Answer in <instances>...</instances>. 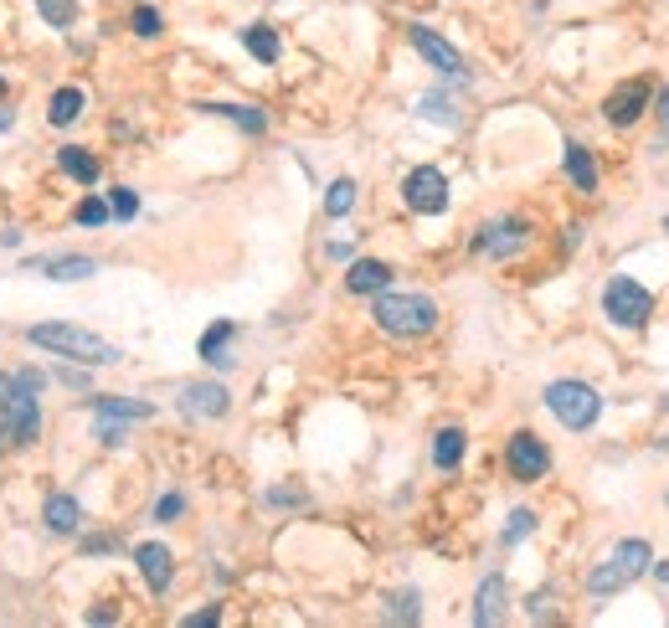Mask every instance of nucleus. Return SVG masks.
<instances>
[{
	"label": "nucleus",
	"instance_id": "nucleus-7",
	"mask_svg": "<svg viewBox=\"0 0 669 628\" xmlns=\"http://www.w3.org/2000/svg\"><path fill=\"white\" fill-rule=\"evenodd\" d=\"M402 201H407L417 216H443L449 212V176L433 171V165H417V171H407V180H402Z\"/></svg>",
	"mask_w": 669,
	"mask_h": 628
},
{
	"label": "nucleus",
	"instance_id": "nucleus-11",
	"mask_svg": "<svg viewBox=\"0 0 669 628\" xmlns=\"http://www.w3.org/2000/svg\"><path fill=\"white\" fill-rule=\"evenodd\" d=\"M526 242H531V227L515 222V216H505V222H494V227H484V233L474 237V248L490 258H510V253H520Z\"/></svg>",
	"mask_w": 669,
	"mask_h": 628
},
{
	"label": "nucleus",
	"instance_id": "nucleus-3",
	"mask_svg": "<svg viewBox=\"0 0 669 628\" xmlns=\"http://www.w3.org/2000/svg\"><path fill=\"white\" fill-rule=\"evenodd\" d=\"M376 325L387 335H402V340H413V335H428L438 325V304L428 294H392V289H381L376 294Z\"/></svg>",
	"mask_w": 669,
	"mask_h": 628
},
{
	"label": "nucleus",
	"instance_id": "nucleus-5",
	"mask_svg": "<svg viewBox=\"0 0 669 628\" xmlns=\"http://www.w3.org/2000/svg\"><path fill=\"white\" fill-rule=\"evenodd\" d=\"M546 407H552V417L561 428L588 432L592 423L603 417V397L592 392L588 381H552V387H546Z\"/></svg>",
	"mask_w": 669,
	"mask_h": 628
},
{
	"label": "nucleus",
	"instance_id": "nucleus-16",
	"mask_svg": "<svg viewBox=\"0 0 669 628\" xmlns=\"http://www.w3.org/2000/svg\"><path fill=\"white\" fill-rule=\"evenodd\" d=\"M505 618V577H484L479 582V598H474V624H500Z\"/></svg>",
	"mask_w": 669,
	"mask_h": 628
},
{
	"label": "nucleus",
	"instance_id": "nucleus-18",
	"mask_svg": "<svg viewBox=\"0 0 669 628\" xmlns=\"http://www.w3.org/2000/svg\"><path fill=\"white\" fill-rule=\"evenodd\" d=\"M37 268H47V278H58V284H78V278H93L99 274V263L83 253H67V258H41Z\"/></svg>",
	"mask_w": 669,
	"mask_h": 628
},
{
	"label": "nucleus",
	"instance_id": "nucleus-28",
	"mask_svg": "<svg viewBox=\"0 0 669 628\" xmlns=\"http://www.w3.org/2000/svg\"><path fill=\"white\" fill-rule=\"evenodd\" d=\"M531 530H535V515H531V511H515V515H510V526H505V547H520V541H526Z\"/></svg>",
	"mask_w": 669,
	"mask_h": 628
},
{
	"label": "nucleus",
	"instance_id": "nucleus-30",
	"mask_svg": "<svg viewBox=\"0 0 669 628\" xmlns=\"http://www.w3.org/2000/svg\"><path fill=\"white\" fill-rule=\"evenodd\" d=\"M135 32L139 37H160V32H165V21H160L155 5H139L135 11Z\"/></svg>",
	"mask_w": 669,
	"mask_h": 628
},
{
	"label": "nucleus",
	"instance_id": "nucleus-6",
	"mask_svg": "<svg viewBox=\"0 0 669 628\" xmlns=\"http://www.w3.org/2000/svg\"><path fill=\"white\" fill-rule=\"evenodd\" d=\"M603 310H608L613 325H623V330H639L644 319L654 314V294L639 284V278H608V289H603Z\"/></svg>",
	"mask_w": 669,
	"mask_h": 628
},
{
	"label": "nucleus",
	"instance_id": "nucleus-35",
	"mask_svg": "<svg viewBox=\"0 0 669 628\" xmlns=\"http://www.w3.org/2000/svg\"><path fill=\"white\" fill-rule=\"evenodd\" d=\"M180 511H186V500H180V494H165V500L155 505V520H176Z\"/></svg>",
	"mask_w": 669,
	"mask_h": 628
},
{
	"label": "nucleus",
	"instance_id": "nucleus-40",
	"mask_svg": "<svg viewBox=\"0 0 669 628\" xmlns=\"http://www.w3.org/2000/svg\"><path fill=\"white\" fill-rule=\"evenodd\" d=\"M654 577H659V582H669V562H659V567H654Z\"/></svg>",
	"mask_w": 669,
	"mask_h": 628
},
{
	"label": "nucleus",
	"instance_id": "nucleus-42",
	"mask_svg": "<svg viewBox=\"0 0 669 628\" xmlns=\"http://www.w3.org/2000/svg\"><path fill=\"white\" fill-rule=\"evenodd\" d=\"M0 99H5V78H0Z\"/></svg>",
	"mask_w": 669,
	"mask_h": 628
},
{
	"label": "nucleus",
	"instance_id": "nucleus-20",
	"mask_svg": "<svg viewBox=\"0 0 669 628\" xmlns=\"http://www.w3.org/2000/svg\"><path fill=\"white\" fill-rule=\"evenodd\" d=\"M58 165L73 180H78V186H93V180H99V160L88 155L83 145H62V150H58Z\"/></svg>",
	"mask_w": 669,
	"mask_h": 628
},
{
	"label": "nucleus",
	"instance_id": "nucleus-12",
	"mask_svg": "<svg viewBox=\"0 0 669 628\" xmlns=\"http://www.w3.org/2000/svg\"><path fill=\"white\" fill-rule=\"evenodd\" d=\"M407 41H413L417 52H422V62H433L438 73H449V78H464V58H458V52H453V47L438 37V32H428V26H407Z\"/></svg>",
	"mask_w": 669,
	"mask_h": 628
},
{
	"label": "nucleus",
	"instance_id": "nucleus-33",
	"mask_svg": "<svg viewBox=\"0 0 669 628\" xmlns=\"http://www.w3.org/2000/svg\"><path fill=\"white\" fill-rule=\"evenodd\" d=\"M37 11L52 21V26H73V5H67V0H37Z\"/></svg>",
	"mask_w": 669,
	"mask_h": 628
},
{
	"label": "nucleus",
	"instance_id": "nucleus-26",
	"mask_svg": "<svg viewBox=\"0 0 669 628\" xmlns=\"http://www.w3.org/2000/svg\"><path fill=\"white\" fill-rule=\"evenodd\" d=\"M355 206V180H335L330 191H325V212L330 216H345Z\"/></svg>",
	"mask_w": 669,
	"mask_h": 628
},
{
	"label": "nucleus",
	"instance_id": "nucleus-15",
	"mask_svg": "<svg viewBox=\"0 0 669 628\" xmlns=\"http://www.w3.org/2000/svg\"><path fill=\"white\" fill-rule=\"evenodd\" d=\"M93 417H114V423H150L155 407L150 402H129V397H88Z\"/></svg>",
	"mask_w": 669,
	"mask_h": 628
},
{
	"label": "nucleus",
	"instance_id": "nucleus-25",
	"mask_svg": "<svg viewBox=\"0 0 669 628\" xmlns=\"http://www.w3.org/2000/svg\"><path fill=\"white\" fill-rule=\"evenodd\" d=\"M458 459H464V428H443L433 443V464L438 469H458Z\"/></svg>",
	"mask_w": 669,
	"mask_h": 628
},
{
	"label": "nucleus",
	"instance_id": "nucleus-1",
	"mask_svg": "<svg viewBox=\"0 0 669 628\" xmlns=\"http://www.w3.org/2000/svg\"><path fill=\"white\" fill-rule=\"evenodd\" d=\"M26 340H31V346H41V351H52V355L83 361V366H114V361H124V355H118V346H109L103 335L83 330V325H31V330H26Z\"/></svg>",
	"mask_w": 669,
	"mask_h": 628
},
{
	"label": "nucleus",
	"instance_id": "nucleus-23",
	"mask_svg": "<svg viewBox=\"0 0 669 628\" xmlns=\"http://www.w3.org/2000/svg\"><path fill=\"white\" fill-rule=\"evenodd\" d=\"M206 114H222V118H232V124H242L248 135H263L268 129V118L257 114V109H248V103H201Z\"/></svg>",
	"mask_w": 669,
	"mask_h": 628
},
{
	"label": "nucleus",
	"instance_id": "nucleus-9",
	"mask_svg": "<svg viewBox=\"0 0 669 628\" xmlns=\"http://www.w3.org/2000/svg\"><path fill=\"white\" fill-rule=\"evenodd\" d=\"M649 83L644 78H629V83H618L608 93V103H603V114H608V124H618V129H629V124H639L644 118V109H649Z\"/></svg>",
	"mask_w": 669,
	"mask_h": 628
},
{
	"label": "nucleus",
	"instance_id": "nucleus-27",
	"mask_svg": "<svg viewBox=\"0 0 669 628\" xmlns=\"http://www.w3.org/2000/svg\"><path fill=\"white\" fill-rule=\"evenodd\" d=\"M73 216H78L83 227H103L114 212H109V201H103V197H88V201H78V212H73Z\"/></svg>",
	"mask_w": 669,
	"mask_h": 628
},
{
	"label": "nucleus",
	"instance_id": "nucleus-17",
	"mask_svg": "<svg viewBox=\"0 0 669 628\" xmlns=\"http://www.w3.org/2000/svg\"><path fill=\"white\" fill-rule=\"evenodd\" d=\"M41 520H47V530H58V536H73V530L83 526V505L73 494H52L47 511H41Z\"/></svg>",
	"mask_w": 669,
	"mask_h": 628
},
{
	"label": "nucleus",
	"instance_id": "nucleus-2",
	"mask_svg": "<svg viewBox=\"0 0 669 628\" xmlns=\"http://www.w3.org/2000/svg\"><path fill=\"white\" fill-rule=\"evenodd\" d=\"M649 567H654V547L649 541H639V536H629V541H618V547L592 567L588 592L592 598H613V592H623L629 582H639Z\"/></svg>",
	"mask_w": 669,
	"mask_h": 628
},
{
	"label": "nucleus",
	"instance_id": "nucleus-19",
	"mask_svg": "<svg viewBox=\"0 0 669 628\" xmlns=\"http://www.w3.org/2000/svg\"><path fill=\"white\" fill-rule=\"evenodd\" d=\"M232 340H237V325L232 319H217L212 330L201 335V361H206V366H232V355H227Z\"/></svg>",
	"mask_w": 669,
	"mask_h": 628
},
{
	"label": "nucleus",
	"instance_id": "nucleus-39",
	"mask_svg": "<svg viewBox=\"0 0 669 628\" xmlns=\"http://www.w3.org/2000/svg\"><path fill=\"white\" fill-rule=\"evenodd\" d=\"M659 118H665V129H669V88L659 93Z\"/></svg>",
	"mask_w": 669,
	"mask_h": 628
},
{
	"label": "nucleus",
	"instance_id": "nucleus-14",
	"mask_svg": "<svg viewBox=\"0 0 669 628\" xmlns=\"http://www.w3.org/2000/svg\"><path fill=\"white\" fill-rule=\"evenodd\" d=\"M345 289L351 294H381V289H392V268L381 258H355L351 274H345Z\"/></svg>",
	"mask_w": 669,
	"mask_h": 628
},
{
	"label": "nucleus",
	"instance_id": "nucleus-36",
	"mask_svg": "<svg viewBox=\"0 0 669 628\" xmlns=\"http://www.w3.org/2000/svg\"><path fill=\"white\" fill-rule=\"evenodd\" d=\"M222 613L217 608H201V613H191V618H186V628H206V624H217Z\"/></svg>",
	"mask_w": 669,
	"mask_h": 628
},
{
	"label": "nucleus",
	"instance_id": "nucleus-32",
	"mask_svg": "<svg viewBox=\"0 0 669 628\" xmlns=\"http://www.w3.org/2000/svg\"><path fill=\"white\" fill-rule=\"evenodd\" d=\"M109 212H114L118 222H129V216L139 212V197H135V191H129V186H118V191H114V201H109Z\"/></svg>",
	"mask_w": 669,
	"mask_h": 628
},
{
	"label": "nucleus",
	"instance_id": "nucleus-4",
	"mask_svg": "<svg viewBox=\"0 0 669 628\" xmlns=\"http://www.w3.org/2000/svg\"><path fill=\"white\" fill-rule=\"evenodd\" d=\"M37 387H41V372H21V376H11V381H5V397H0V423L11 428V443H37V432H41Z\"/></svg>",
	"mask_w": 669,
	"mask_h": 628
},
{
	"label": "nucleus",
	"instance_id": "nucleus-31",
	"mask_svg": "<svg viewBox=\"0 0 669 628\" xmlns=\"http://www.w3.org/2000/svg\"><path fill=\"white\" fill-rule=\"evenodd\" d=\"M392 618H402V624H417V618H422V608H417V592H396V598H392Z\"/></svg>",
	"mask_w": 669,
	"mask_h": 628
},
{
	"label": "nucleus",
	"instance_id": "nucleus-34",
	"mask_svg": "<svg viewBox=\"0 0 669 628\" xmlns=\"http://www.w3.org/2000/svg\"><path fill=\"white\" fill-rule=\"evenodd\" d=\"M99 443L118 449V443H124V423H114V417H99Z\"/></svg>",
	"mask_w": 669,
	"mask_h": 628
},
{
	"label": "nucleus",
	"instance_id": "nucleus-41",
	"mask_svg": "<svg viewBox=\"0 0 669 628\" xmlns=\"http://www.w3.org/2000/svg\"><path fill=\"white\" fill-rule=\"evenodd\" d=\"M5 443H11V428H5V423H0V453H5Z\"/></svg>",
	"mask_w": 669,
	"mask_h": 628
},
{
	"label": "nucleus",
	"instance_id": "nucleus-38",
	"mask_svg": "<svg viewBox=\"0 0 669 628\" xmlns=\"http://www.w3.org/2000/svg\"><path fill=\"white\" fill-rule=\"evenodd\" d=\"M531 613H535V618H546V613H552V592H535V598H531Z\"/></svg>",
	"mask_w": 669,
	"mask_h": 628
},
{
	"label": "nucleus",
	"instance_id": "nucleus-24",
	"mask_svg": "<svg viewBox=\"0 0 669 628\" xmlns=\"http://www.w3.org/2000/svg\"><path fill=\"white\" fill-rule=\"evenodd\" d=\"M83 114V88H58V93H52V103H47V118H52V124H73V118Z\"/></svg>",
	"mask_w": 669,
	"mask_h": 628
},
{
	"label": "nucleus",
	"instance_id": "nucleus-8",
	"mask_svg": "<svg viewBox=\"0 0 669 628\" xmlns=\"http://www.w3.org/2000/svg\"><path fill=\"white\" fill-rule=\"evenodd\" d=\"M505 464H510L515 479H546V469H552V453H546V443L535 438V432H515L510 449H505Z\"/></svg>",
	"mask_w": 669,
	"mask_h": 628
},
{
	"label": "nucleus",
	"instance_id": "nucleus-43",
	"mask_svg": "<svg viewBox=\"0 0 669 628\" xmlns=\"http://www.w3.org/2000/svg\"><path fill=\"white\" fill-rule=\"evenodd\" d=\"M665 233H669V216H665Z\"/></svg>",
	"mask_w": 669,
	"mask_h": 628
},
{
	"label": "nucleus",
	"instance_id": "nucleus-37",
	"mask_svg": "<svg viewBox=\"0 0 669 628\" xmlns=\"http://www.w3.org/2000/svg\"><path fill=\"white\" fill-rule=\"evenodd\" d=\"M88 556H99V551H114V536H93V541H83Z\"/></svg>",
	"mask_w": 669,
	"mask_h": 628
},
{
	"label": "nucleus",
	"instance_id": "nucleus-13",
	"mask_svg": "<svg viewBox=\"0 0 669 628\" xmlns=\"http://www.w3.org/2000/svg\"><path fill=\"white\" fill-rule=\"evenodd\" d=\"M135 562H139L144 582H150L155 592L171 588V577H176V556H171V547H160V541H144V547L135 551Z\"/></svg>",
	"mask_w": 669,
	"mask_h": 628
},
{
	"label": "nucleus",
	"instance_id": "nucleus-10",
	"mask_svg": "<svg viewBox=\"0 0 669 628\" xmlns=\"http://www.w3.org/2000/svg\"><path fill=\"white\" fill-rule=\"evenodd\" d=\"M232 407V397L222 381H186L180 387V413L186 417H227Z\"/></svg>",
	"mask_w": 669,
	"mask_h": 628
},
{
	"label": "nucleus",
	"instance_id": "nucleus-21",
	"mask_svg": "<svg viewBox=\"0 0 669 628\" xmlns=\"http://www.w3.org/2000/svg\"><path fill=\"white\" fill-rule=\"evenodd\" d=\"M567 176L577 180V191H597V165H592V150L588 145H567Z\"/></svg>",
	"mask_w": 669,
	"mask_h": 628
},
{
	"label": "nucleus",
	"instance_id": "nucleus-22",
	"mask_svg": "<svg viewBox=\"0 0 669 628\" xmlns=\"http://www.w3.org/2000/svg\"><path fill=\"white\" fill-rule=\"evenodd\" d=\"M242 47H248L257 62H278V52H283L274 26H242Z\"/></svg>",
	"mask_w": 669,
	"mask_h": 628
},
{
	"label": "nucleus",
	"instance_id": "nucleus-29",
	"mask_svg": "<svg viewBox=\"0 0 669 628\" xmlns=\"http://www.w3.org/2000/svg\"><path fill=\"white\" fill-rule=\"evenodd\" d=\"M422 114L438 118V124H458V109H453L443 93H428V99H422Z\"/></svg>",
	"mask_w": 669,
	"mask_h": 628
}]
</instances>
